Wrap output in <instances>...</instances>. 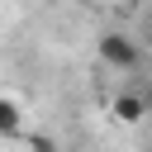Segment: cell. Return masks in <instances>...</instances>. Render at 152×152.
Wrapping results in <instances>:
<instances>
[{"instance_id": "6da1fadb", "label": "cell", "mask_w": 152, "mask_h": 152, "mask_svg": "<svg viewBox=\"0 0 152 152\" xmlns=\"http://www.w3.org/2000/svg\"><path fill=\"white\" fill-rule=\"evenodd\" d=\"M138 43L128 38V33H119V28H109V33H100V62L104 66H114V71H133L138 66Z\"/></svg>"}, {"instance_id": "7a4b0ae2", "label": "cell", "mask_w": 152, "mask_h": 152, "mask_svg": "<svg viewBox=\"0 0 152 152\" xmlns=\"http://www.w3.org/2000/svg\"><path fill=\"white\" fill-rule=\"evenodd\" d=\"M109 114H114L119 124H142V114H147V100H142V90H138V95H133V90L114 95V100H109Z\"/></svg>"}, {"instance_id": "3957f363", "label": "cell", "mask_w": 152, "mask_h": 152, "mask_svg": "<svg viewBox=\"0 0 152 152\" xmlns=\"http://www.w3.org/2000/svg\"><path fill=\"white\" fill-rule=\"evenodd\" d=\"M24 128V114H19V104L10 100V95H0V138H14Z\"/></svg>"}, {"instance_id": "277c9868", "label": "cell", "mask_w": 152, "mask_h": 152, "mask_svg": "<svg viewBox=\"0 0 152 152\" xmlns=\"http://www.w3.org/2000/svg\"><path fill=\"white\" fill-rule=\"evenodd\" d=\"M28 147H33V152H57V138H52V133H33Z\"/></svg>"}, {"instance_id": "5b68a950", "label": "cell", "mask_w": 152, "mask_h": 152, "mask_svg": "<svg viewBox=\"0 0 152 152\" xmlns=\"http://www.w3.org/2000/svg\"><path fill=\"white\" fill-rule=\"evenodd\" d=\"M142 100H147V114H152V81L142 86Z\"/></svg>"}, {"instance_id": "8992f818", "label": "cell", "mask_w": 152, "mask_h": 152, "mask_svg": "<svg viewBox=\"0 0 152 152\" xmlns=\"http://www.w3.org/2000/svg\"><path fill=\"white\" fill-rule=\"evenodd\" d=\"M142 38H147V48H152V19H147V33H142Z\"/></svg>"}]
</instances>
